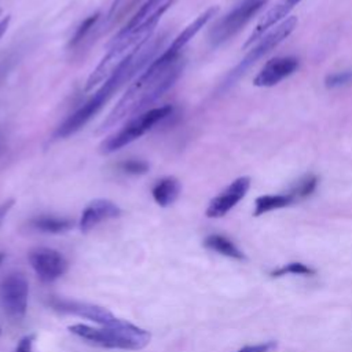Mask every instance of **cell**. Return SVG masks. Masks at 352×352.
<instances>
[{
	"label": "cell",
	"mask_w": 352,
	"mask_h": 352,
	"mask_svg": "<svg viewBox=\"0 0 352 352\" xmlns=\"http://www.w3.org/2000/svg\"><path fill=\"white\" fill-rule=\"evenodd\" d=\"M180 55L169 48L157 55L126 88L96 132H104L118 122L148 110V106L157 102L182 74L184 62Z\"/></svg>",
	"instance_id": "6da1fadb"
},
{
	"label": "cell",
	"mask_w": 352,
	"mask_h": 352,
	"mask_svg": "<svg viewBox=\"0 0 352 352\" xmlns=\"http://www.w3.org/2000/svg\"><path fill=\"white\" fill-rule=\"evenodd\" d=\"M165 36L150 37L133 52H131L111 73V76L100 84L96 92L72 116H69L55 131V139H65L80 131L102 107L111 99V96L132 77L142 73L150 62L157 56L158 50L162 47Z\"/></svg>",
	"instance_id": "7a4b0ae2"
},
{
	"label": "cell",
	"mask_w": 352,
	"mask_h": 352,
	"mask_svg": "<svg viewBox=\"0 0 352 352\" xmlns=\"http://www.w3.org/2000/svg\"><path fill=\"white\" fill-rule=\"evenodd\" d=\"M175 1L176 0H147L110 40L107 54L91 72L84 91L89 92L106 81L131 52L150 38L158 21Z\"/></svg>",
	"instance_id": "3957f363"
},
{
	"label": "cell",
	"mask_w": 352,
	"mask_h": 352,
	"mask_svg": "<svg viewBox=\"0 0 352 352\" xmlns=\"http://www.w3.org/2000/svg\"><path fill=\"white\" fill-rule=\"evenodd\" d=\"M69 330L94 345L111 349H142L150 342L151 337L144 329L122 319L113 326H103L102 329L77 323L70 326Z\"/></svg>",
	"instance_id": "277c9868"
},
{
	"label": "cell",
	"mask_w": 352,
	"mask_h": 352,
	"mask_svg": "<svg viewBox=\"0 0 352 352\" xmlns=\"http://www.w3.org/2000/svg\"><path fill=\"white\" fill-rule=\"evenodd\" d=\"M173 113V106L165 104L160 107L148 109L138 116H135L128 124H125L120 131H117L114 135L106 138L99 148L102 154H110L114 153L124 146L135 142L136 139L142 138L146 132L153 129L158 122L168 118Z\"/></svg>",
	"instance_id": "5b68a950"
},
{
	"label": "cell",
	"mask_w": 352,
	"mask_h": 352,
	"mask_svg": "<svg viewBox=\"0 0 352 352\" xmlns=\"http://www.w3.org/2000/svg\"><path fill=\"white\" fill-rule=\"evenodd\" d=\"M297 16H287L282 22H279L271 32H268L265 36L260 37L261 40L245 55V58L228 73L223 82V88H228L232 85L241 76L246 73V70L256 63L260 58L267 55L270 51H272L275 47H278L297 26Z\"/></svg>",
	"instance_id": "8992f818"
},
{
	"label": "cell",
	"mask_w": 352,
	"mask_h": 352,
	"mask_svg": "<svg viewBox=\"0 0 352 352\" xmlns=\"http://www.w3.org/2000/svg\"><path fill=\"white\" fill-rule=\"evenodd\" d=\"M267 0H245L219 19L209 30V41L213 47L221 45L235 36L264 6Z\"/></svg>",
	"instance_id": "52a82bcc"
},
{
	"label": "cell",
	"mask_w": 352,
	"mask_h": 352,
	"mask_svg": "<svg viewBox=\"0 0 352 352\" xmlns=\"http://www.w3.org/2000/svg\"><path fill=\"white\" fill-rule=\"evenodd\" d=\"M29 285L19 272H12L0 280V307L15 320H21L28 308Z\"/></svg>",
	"instance_id": "ba28073f"
},
{
	"label": "cell",
	"mask_w": 352,
	"mask_h": 352,
	"mask_svg": "<svg viewBox=\"0 0 352 352\" xmlns=\"http://www.w3.org/2000/svg\"><path fill=\"white\" fill-rule=\"evenodd\" d=\"M30 265L43 282H52L67 270L66 258L50 248H37L29 254Z\"/></svg>",
	"instance_id": "9c48e42d"
},
{
	"label": "cell",
	"mask_w": 352,
	"mask_h": 352,
	"mask_svg": "<svg viewBox=\"0 0 352 352\" xmlns=\"http://www.w3.org/2000/svg\"><path fill=\"white\" fill-rule=\"evenodd\" d=\"M250 187V177L242 176L228 184L219 195H216L208 205L205 214L210 219L226 216L248 192Z\"/></svg>",
	"instance_id": "30bf717a"
},
{
	"label": "cell",
	"mask_w": 352,
	"mask_h": 352,
	"mask_svg": "<svg viewBox=\"0 0 352 352\" xmlns=\"http://www.w3.org/2000/svg\"><path fill=\"white\" fill-rule=\"evenodd\" d=\"M50 304L52 308H55L58 311L82 316L85 319L94 320L95 323H99L102 326H113L120 320L106 308L87 304V302H78V301H70V300H62V298H51Z\"/></svg>",
	"instance_id": "8fae6325"
},
{
	"label": "cell",
	"mask_w": 352,
	"mask_h": 352,
	"mask_svg": "<svg viewBox=\"0 0 352 352\" xmlns=\"http://www.w3.org/2000/svg\"><path fill=\"white\" fill-rule=\"evenodd\" d=\"M298 67V59L294 56H276L270 59L253 80L257 87H274L283 78L293 74Z\"/></svg>",
	"instance_id": "7c38bea8"
},
{
	"label": "cell",
	"mask_w": 352,
	"mask_h": 352,
	"mask_svg": "<svg viewBox=\"0 0 352 352\" xmlns=\"http://www.w3.org/2000/svg\"><path fill=\"white\" fill-rule=\"evenodd\" d=\"M121 214V209L109 199H94L91 201L81 213L80 230L88 232L95 226L109 219H116Z\"/></svg>",
	"instance_id": "4fadbf2b"
},
{
	"label": "cell",
	"mask_w": 352,
	"mask_h": 352,
	"mask_svg": "<svg viewBox=\"0 0 352 352\" xmlns=\"http://www.w3.org/2000/svg\"><path fill=\"white\" fill-rule=\"evenodd\" d=\"M301 0H280L275 7H272L271 10H268L264 16L260 19V22L256 25V28L253 29L252 34L249 36V38L245 41L243 48L252 45L254 41H257L260 37H263L264 32H267L270 28H272L274 25L282 22L287 14L300 3Z\"/></svg>",
	"instance_id": "5bb4252c"
},
{
	"label": "cell",
	"mask_w": 352,
	"mask_h": 352,
	"mask_svg": "<svg viewBox=\"0 0 352 352\" xmlns=\"http://www.w3.org/2000/svg\"><path fill=\"white\" fill-rule=\"evenodd\" d=\"M180 188V183L176 177L166 176L155 182V184L151 188V195L160 206L166 208L177 199Z\"/></svg>",
	"instance_id": "9a60e30c"
},
{
	"label": "cell",
	"mask_w": 352,
	"mask_h": 352,
	"mask_svg": "<svg viewBox=\"0 0 352 352\" xmlns=\"http://www.w3.org/2000/svg\"><path fill=\"white\" fill-rule=\"evenodd\" d=\"M204 245L213 250V252H217L226 257H230V258H235V260H242L245 258L242 250L231 241L228 239L227 236L224 235H220V234H210L205 238L204 241Z\"/></svg>",
	"instance_id": "2e32d148"
},
{
	"label": "cell",
	"mask_w": 352,
	"mask_h": 352,
	"mask_svg": "<svg viewBox=\"0 0 352 352\" xmlns=\"http://www.w3.org/2000/svg\"><path fill=\"white\" fill-rule=\"evenodd\" d=\"M294 204V199L289 192L286 194H274V195H261L254 202V216H261L275 209H280Z\"/></svg>",
	"instance_id": "e0dca14e"
},
{
	"label": "cell",
	"mask_w": 352,
	"mask_h": 352,
	"mask_svg": "<svg viewBox=\"0 0 352 352\" xmlns=\"http://www.w3.org/2000/svg\"><path fill=\"white\" fill-rule=\"evenodd\" d=\"M30 226L41 232L60 234L70 230L73 227V221L70 219L56 216H38L32 219Z\"/></svg>",
	"instance_id": "ac0fdd59"
},
{
	"label": "cell",
	"mask_w": 352,
	"mask_h": 352,
	"mask_svg": "<svg viewBox=\"0 0 352 352\" xmlns=\"http://www.w3.org/2000/svg\"><path fill=\"white\" fill-rule=\"evenodd\" d=\"M147 0H114L107 15L106 25L113 26L122 21L131 11H138Z\"/></svg>",
	"instance_id": "d6986e66"
},
{
	"label": "cell",
	"mask_w": 352,
	"mask_h": 352,
	"mask_svg": "<svg viewBox=\"0 0 352 352\" xmlns=\"http://www.w3.org/2000/svg\"><path fill=\"white\" fill-rule=\"evenodd\" d=\"M99 19H100V12H95V14L87 16L78 25V28L76 29L74 34L72 36V38L69 41V47L70 48H78L87 40V37L91 34V32L96 28Z\"/></svg>",
	"instance_id": "ffe728a7"
},
{
	"label": "cell",
	"mask_w": 352,
	"mask_h": 352,
	"mask_svg": "<svg viewBox=\"0 0 352 352\" xmlns=\"http://www.w3.org/2000/svg\"><path fill=\"white\" fill-rule=\"evenodd\" d=\"M316 186H318V177L314 175H307L304 177H301L298 182H296L287 192L292 195L294 202H297V201L304 199L308 195H311L315 191Z\"/></svg>",
	"instance_id": "44dd1931"
},
{
	"label": "cell",
	"mask_w": 352,
	"mask_h": 352,
	"mask_svg": "<svg viewBox=\"0 0 352 352\" xmlns=\"http://www.w3.org/2000/svg\"><path fill=\"white\" fill-rule=\"evenodd\" d=\"M289 274H293V275H302V276H311V275H315L316 271L302 263H289L283 267H279L274 271L270 272V275L272 278H279V276H285V275H289Z\"/></svg>",
	"instance_id": "7402d4cb"
},
{
	"label": "cell",
	"mask_w": 352,
	"mask_h": 352,
	"mask_svg": "<svg viewBox=\"0 0 352 352\" xmlns=\"http://www.w3.org/2000/svg\"><path fill=\"white\" fill-rule=\"evenodd\" d=\"M117 168L128 175H144L148 170V164L143 160H135V158H129V160H124L121 162L117 164Z\"/></svg>",
	"instance_id": "603a6c76"
},
{
	"label": "cell",
	"mask_w": 352,
	"mask_h": 352,
	"mask_svg": "<svg viewBox=\"0 0 352 352\" xmlns=\"http://www.w3.org/2000/svg\"><path fill=\"white\" fill-rule=\"evenodd\" d=\"M352 82V70H342V72H336L324 78V85L327 88H338L344 87L346 84Z\"/></svg>",
	"instance_id": "cb8c5ba5"
},
{
	"label": "cell",
	"mask_w": 352,
	"mask_h": 352,
	"mask_svg": "<svg viewBox=\"0 0 352 352\" xmlns=\"http://www.w3.org/2000/svg\"><path fill=\"white\" fill-rule=\"evenodd\" d=\"M276 348V342L275 341H265L261 344H254V345H246L241 349H238L236 352H271Z\"/></svg>",
	"instance_id": "d4e9b609"
},
{
	"label": "cell",
	"mask_w": 352,
	"mask_h": 352,
	"mask_svg": "<svg viewBox=\"0 0 352 352\" xmlns=\"http://www.w3.org/2000/svg\"><path fill=\"white\" fill-rule=\"evenodd\" d=\"M33 340H34L33 336H26V337H23V338L19 341V344L16 345L15 352H32Z\"/></svg>",
	"instance_id": "484cf974"
},
{
	"label": "cell",
	"mask_w": 352,
	"mask_h": 352,
	"mask_svg": "<svg viewBox=\"0 0 352 352\" xmlns=\"http://www.w3.org/2000/svg\"><path fill=\"white\" fill-rule=\"evenodd\" d=\"M0 15H1V10H0ZM10 21H11L10 15H6V16L0 18V38H1L3 34L6 33V30H7L8 25H10Z\"/></svg>",
	"instance_id": "4316f807"
},
{
	"label": "cell",
	"mask_w": 352,
	"mask_h": 352,
	"mask_svg": "<svg viewBox=\"0 0 352 352\" xmlns=\"http://www.w3.org/2000/svg\"><path fill=\"white\" fill-rule=\"evenodd\" d=\"M4 150V138H3V135L0 133V153Z\"/></svg>",
	"instance_id": "83f0119b"
},
{
	"label": "cell",
	"mask_w": 352,
	"mask_h": 352,
	"mask_svg": "<svg viewBox=\"0 0 352 352\" xmlns=\"http://www.w3.org/2000/svg\"><path fill=\"white\" fill-rule=\"evenodd\" d=\"M4 257H6V256H4V253H0V264H1V261L4 260Z\"/></svg>",
	"instance_id": "f1b7e54d"
}]
</instances>
